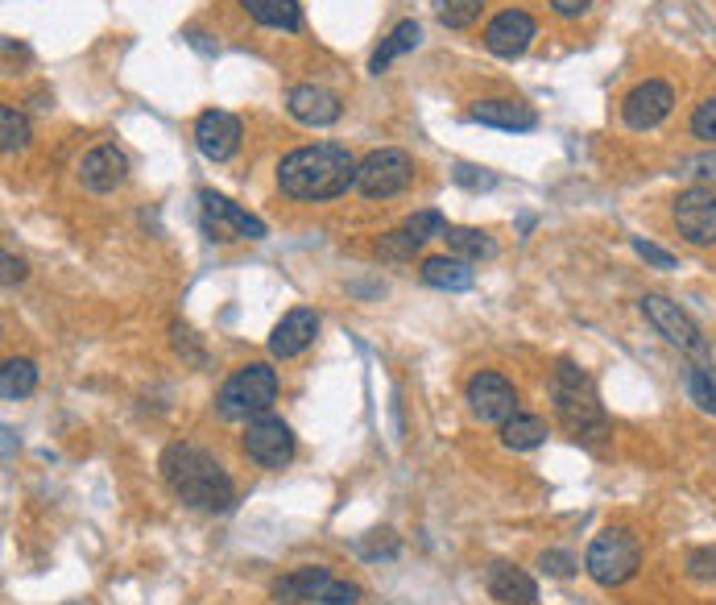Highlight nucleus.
<instances>
[{
  "label": "nucleus",
  "instance_id": "f257e3e1",
  "mask_svg": "<svg viewBox=\"0 0 716 605\" xmlns=\"http://www.w3.org/2000/svg\"><path fill=\"white\" fill-rule=\"evenodd\" d=\"M357 158L336 146V141H320V146H299L278 162V187L290 199L302 204H323L336 199L348 187H357Z\"/></svg>",
  "mask_w": 716,
  "mask_h": 605
},
{
  "label": "nucleus",
  "instance_id": "f03ea898",
  "mask_svg": "<svg viewBox=\"0 0 716 605\" xmlns=\"http://www.w3.org/2000/svg\"><path fill=\"white\" fill-rule=\"evenodd\" d=\"M162 477H166L170 490L195 511L224 514L236 506V486L224 473V465L204 448H195V444H170L162 453Z\"/></svg>",
  "mask_w": 716,
  "mask_h": 605
},
{
  "label": "nucleus",
  "instance_id": "7ed1b4c3",
  "mask_svg": "<svg viewBox=\"0 0 716 605\" xmlns=\"http://www.w3.org/2000/svg\"><path fill=\"white\" fill-rule=\"evenodd\" d=\"M551 395H555V415L564 419V427L576 440H597V435H604L609 419H604L597 386H592V378H588L585 369H576L571 361H559Z\"/></svg>",
  "mask_w": 716,
  "mask_h": 605
},
{
  "label": "nucleus",
  "instance_id": "20e7f679",
  "mask_svg": "<svg viewBox=\"0 0 716 605\" xmlns=\"http://www.w3.org/2000/svg\"><path fill=\"white\" fill-rule=\"evenodd\" d=\"M274 398H278V374L265 361H249L220 386L216 411L228 423H249V419L265 415L274 407Z\"/></svg>",
  "mask_w": 716,
  "mask_h": 605
},
{
  "label": "nucleus",
  "instance_id": "39448f33",
  "mask_svg": "<svg viewBox=\"0 0 716 605\" xmlns=\"http://www.w3.org/2000/svg\"><path fill=\"white\" fill-rule=\"evenodd\" d=\"M585 568L588 577L604 589H617L625 585L634 572L642 568V548L638 539L630 535L625 527H609L601 530L592 544H588V556H585Z\"/></svg>",
  "mask_w": 716,
  "mask_h": 605
},
{
  "label": "nucleus",
  "instance_id": "423d86ee",
  "mask_svg": "<svg viewBox=\"0 0 716 605\" xmlns=\"http://www.w3.org/2000/svg\"><path fill=\"white\" fill-rule=\"evenodd\" d=\"M274 602L278 605H302V602H320V605H353L360 602V589L332 577L327 568H299L290 577L274 581Z\"/></svg>",
  "mask_w": 716,
  "mask_h": 605
},
{
  "label": "nucleus",
  "instance_id": "0eeeda50",
  "mask_svg": "<svg viewBox=\"0 0 716 605\" xmlns=\"http://www.w3.org/2000/svg\"><path fill=\"white\" fill-rule=\"evenodd\" d=\"M415 183V158L406 150H373L369 158H360L357 167V191L365 199H390Z\"/></svg>",
  "mask_w": 716,
  "mask_h": 605
},
{
  "label": "nucleus",
  "instance_id": "6e6552de",
  "mask_svg": "<svg viewBox=\"0 0 716 605\" xmlns=\"http://www.w3.org/2000/svg\"><path fill=\"white\" fill-rule=\"evenodd\" d=\"M199 212H204V228L211 241H262L265 225L245 208H236L232 199L216 195V191H199Z\"/></svg>",
  "mask_w": 716,
  "mask_h": 605
},
{
  "label": "nucleus",
  "instance_id": "1a4fd4ad",
  "mask_svg": "<svg viewBox=\"0 0 716 605\" xmlns=\"http://www.w3.org/2000/svg\"><path fill=\"white\" fill-rule=\"evenodd\" d=\"M679 237L688 246H716V191L713 187H688L675 195L671 204Z\"/></svg>",
  "mask_w": 716,
  "mask_h": 605
},
{
  "label": "nucleus",
  "instance_id": "9d476101",
  "mask_svg": "<svg viewBox=\"0 0 716 605\" xmlns=\"http://www.w3.org/2000/svg\"><path fill=\"white\" fill-rule=\"evenodd\" d=\"M675 109V88L667 79H642L638 88H630V95L622 100V121L634 133L659 129L662 121Z\"/></svg>",
  "mask_w": 716,
  "mask_h": 605
},
{
  "label": "nucleus",
  "instance_id": "9b49d317",
  "mask_svg": "<svg viewBox=\"0 0 716 605\" xmlns=\"http://www.w3.org/2000/svg\"><path fill=\"white\" fill-rule=\"evenodd\" d=\"M464 398H469V411L481 419V423H497V427H501V423H509V419L518 415V395H513V386H509V378L493 374V369L469 378Z\"/></svg>",
  "mask_w": 716,
  "mask_h": 605
},
{
  "label": "nucleus",
  "instance_id": "f8f14e48",
  "mask_svg": "<svg viewBox=\"0 0 716 605\" xmlns=\"http://www.w3.org/2000/svg\"><path fill=\"white\" fill-rule=\"evenodd\" d=\"M245 453L262 469H282V465H290V456H295V435H290V427H286L282 419L265 411V415L249 419Z\"/></svg>",
  "mask_w": 716,
  "mask_h": 605
},
{
  "label": "nucleus",
  "instance_id": "ddd939ff",
  "mask_svg": "<svg viewBox=\"0 0 716 605\" xmlns=\"http://www.w3.org/2000/svg\"><path fill=\"white\" fill-rule=\"evenodd\" d=\"M638 307H642V316H646V323H650L667 344H675L683 353H700V349H704V336H700L696 320H692L679 302L662 299V295H646Z\"/></svg>",
  "mask_w": 716,
  "mask_h": 605
},
{
  "label": "nucleus",
  "instance_id": "4468645a",
  "mask_svg": "<svg viewBox=\"0 0 716 605\" xmlns=\"http://www.w3.org/2000/svg\"><path fill=\"white\" fill-rule=\"evenodd\" d=\"M539 34V25L527 9H506L485 25V46L497 58H522L530 50V42Z\"/></svg>",
  "mask_w": 716,
  "mask_h": 605
},
{
  "label": "nucleus",
  "instance_id": "2eb2a0df",
  "mask_svg": "<svg viewBox=\"0 0 716 605\" xmlns=\"http://www.w3.org/2000/svg\"><path fill=\"white\" fill-rule=\"evenodd\" d=\"M195 146L208 162H228L232 153L241 150V121L224 109H208L195 121Z\"/></svg>",
  "mask_w": 716,
  "mask_h": 605
},
{
  "label": "nucleus",
  "instance_id": "dca6fc26",
  "mask_svg": "<svg viewBox=\"0 0 716 605\" xmlns=\"http://www.w3.org/2000/svg\"><path fill=\"white\" fill-rule=\"evenodd\" d=\"M320 336V311H311V307H295V311H286L278 328L269 332V353L278 361H290L307 353L311 344Z\"/></svg>",
  "mask_w": 716,
  "mask_h": 605
},
{
  "label": "nucleus",
  "instance_id": "f3484780",
  "mask_svg": "<svg viewBox=\"0 0 716 605\" xmlns=\"http://www.w3.org/2000/svg\"><path fill=\"white\" fill-rule=\"evenodd\" d=\"M125 179H129V158L116 150V146H95V150L83 153V162H79V183L88 191H95V195L116 191Z\"/></svg>",
  "mask_w": 716,
  "mask_h": 605
},
{
  "label": "nucleus",
  "instance_id": "a211bd4d",
  "mask_svg": "<svg viewBox=\"0 0 716 605\" xmlns=\"http://www.w3.org/2000/svg\"><path fill=\"white\" fill-rule=\"evenodd\" d=\"M286 109H290V116L295 121H302V125H311V129H323V125H336L339 121V95L327 92V88H320V83H299L295 92L286 95Z\"/></svg>",
  "mask_w": 716,
  "mask_h": 605
},
{
  "label": "nucleus",
  "instance_id": "6ab92c4d",
  "mask_svg": "<svg viewBox=\"0 0 716 605\" xmlns=\"http://www.w3.org/2000/svg\"><path fill=\"white\" fill-rule=\"evenodd\" d=\"M485 585H489L493 602L501 605H539V585L518 564H493Z\"/></svg>",
  "mask_w": 716,
  "mask_h": 605
},
{
  "label": "nucleus",
  "instance_id": "aec40b11",
  "mask_svg": "<svg viewBox=\"0 0 716 605\" xmlns=\"http://www.w3.org/2000/svg\"><path fill=\"white\" fill-rule=\"evenodd\" d=\"M472 121L489 125V129H506V133H530L539 125V116L530 104H518V100H481L472 104Z\"/></svg>",
  "mask_w": 716,
  "mask_h": 605
},
{
  "label": "nucleus",
  "instance_id": "412c9836",
  "mask_svg": "<svg viewBox=\"0 0 716 605\" xmlns=\"http://www.w3.org/2000/svg\"><path fill=\"white\" fill-rule=\"evenodd\" d=\"M236 4H241L257 25H265V30H286V34L302 30L299 0H236Z\"/></svg>",
  "mask_w": 716,
  "mask_h": 605
},
{
  "label": "nucleus",
  "instance_id": "4be33fe9",
  "mask_svg": "<svg viewBox=\"0 0 716 605\" xmlns=\"http://www.w3.org/2000/svg\"><path fill=\"white\" fill-rule=\"evenodd\" d=\"M423 283L435 286V290H472L476 274H472V262H464V258H427L423 262Z\"/></svg>",
  "mask_w": 716,
  "mask_h": 605
},
{
  "label": "nucleus",
  "instance_id": "5701e85b",
  "mask_svg": "<svg viewBox=\"0 0 716 605\" xmlns=\"http://www.w3.org/2000/svg\"><path fill=\"white\" fill-rule=\"evenodd\" d=\"M418 42H423V30H418V21H397L394 30H390V38L381 42L378 50H373V58H369V71H373V76H381V71H385L394 58L418 50Z\"/></svg>",
  "mask_w": 716,
  "mask_h": 605
},
{
  "label": "nucleus",
  "instance_id": "b1692460",
  "mask_svg": "<svg viewBox=\"0 0 716 605\" xmlns=\"http://www.w3.org/2000/svg\"><path fill=\"white\" fill-rule=\"evenodd\" d=\"M501 444H506L509 453H530V448H539V444H547V423L539 415H518L501 423Z\"/></svg>",
  "mask_w": 716,
  "mask_h": 605
},
{
  "label": "nucleus",
  "instance_id": "393cba45",
  "mask_svg": "<svg viewBox=\"0 0 716 605\" xmlns=\"http://www.w3.org/2000/svg\"><path fill=\"white\" fill-rule=\"evenodd\" d=\"M34 390H38V365L25 357L4 361V369H0V395L9 398V402H18V398H30Z\"/></svg>",
  "mask_w": 716,
  "mask_h": 605
},
{
  "label": "nucleus",
  "instance_id": "a878e982",
  "mask_svg": "<svg viewBox=\"0 0 716 605\" xmlns=\"http://www.w3.org/2000/svg\"><path fill=\"white\" fill-rule=\"evenodd\" d=\"M443 241H448V249H452L455 258H464V262H485V258L497 253L493 237L489 232H481V228H452L448 225Z\"/></svg>",
  "mask_w": 716,
  "mask_h": 605
},
{
  "label": "nucleus",
  "instance_id": "bb28decb",
  "mask_svg": "<svg viewBox=\"0 0 716 605\" xmlns=\"http://www.w3.org/2000/svg\"><path fill=\"white\" fill-rule=\"evenodd\" d=\"M0 146H4V153H18L30 146V121L13 104L0 109Z\"/></svg>",
  "mask_w": 716,
  "mask_h": 605
},
{
  "label": "nucleus",
  "instance_id": "cd10ccee",
  "mask_svg": "<svg viewBox=\"0 0 716 605\" xmlns=\"http://www.w3.org/2000/svg\"><path fill=\"white\" fill-rule=\"evenodd\" d=\"M481 9H485V0H435V18L448 30H469L472 21L481 18Z\"/></svg>",
  "mask_w": 716,
  "mask_h": 605
},
{
  "label": "nucleus",
  "instance_id": "c85d7f7f",
  "mask_svg": "<svg viewBox=\"0 0 716 605\" xmlns=\"http://www.w3.org/2000/svg\"><path fill=\"white\" fill-rule=\"evenodd\" d=\"M688 390H692V398L700 402V411L716 415V369L713 365H696V369L688 374Z\"/></svg>",
  "mask_w": 716,
  "mask_h": 605
},
{
  "label": "nucleus",
  "instance_id": "c756f323",
  "mask_svg": "<svg viewBox=\"0 0 716 605\" xmlns=\"http://www.w3.org/2000/svg\"><path fill=\"white\" fill-rule=\"evenodd\" d=\"M402 228H406L411 237H418V241H435V237H443V232H448V220H443V212L423 208V212H415V216H411Z\"/></svg>",
  "mask_w": 716,
  "mask_h": 605
},
{
  "label": "nucleus",
  "instance_id": "7c9ffc66",
  "mask_svg": "<svg viewBox=\"0 0 716 605\" xmlns=\"http://www.w3.org/2000/svg\"><path fill=\"white\" fill-rule=\"evenodd\" d=\"M688 129H692V137H696V141H708V146H716V95L700 100L696 113H692V121H688Z\"/></svg>",
  "mask_w": 716,
  "mask_h": 605
},
{
  "label": "nucleus",
  "instance_id": "2f4dec72",
  "mask_svg": "<svg viewBox=\"0 0 716 605\" xmlns=\"http://www.w3.org/2000/svg\"><path fill=\"white\" fill-rule=\"evenodd\" d=\"M418 249H423V241H418V237H411L406 228H397V232H385V237L378 241L381 258H415Z\"/></svg>",
  "mask_w": 716,
  "mask_h": 605
},
{
  "label": "nucleus",
  "instance_id": "473e14b6",
  "mask_svg": "<svg viewBox=\"0 0 716 605\" xmlns=\"http://www.w3.org/2000/svg\"><path fill=\"white\" fill-rule=\"evenodd\" d=\"M455 183H460V187H469V191H489V187H497V174L481 171V167H469V162H460V167H455Z\"/></svg>",
  "mask_w": 716,
  "mask_h": 605
},
{
  "label": "nucleus",
  "instance_id": "72a5a7b5",
  "mask_svg": "<svg viewBox=\"0 0 716 605\" xmlns=\"http://www.w3.org/2000/svg\"><path fill=\"white\" fill-rule=\"evenodd\" d=\"M634 253H638L646 265H655V270H675V253L650 246V241H642V237H634Z\"/></svg>",
  "mask_w": 716,
  "mask_h": 605
},
{
  "label": "nucleus",
  "instance_id": "f704fd0d",
  "mask_svg": "<svg viewBox=\"0 0 716 605\" xmlns=\"http://www.w3.org/2000/svg\"><path fill=\"white\" fill-rule=\"evenodd\" d=\"M679 174H692V179H700V187L704 183H716V150L713 153H696V158H688L683 162V171Z\"/></svg>",
  "mask_w": 716,
  "mask_h": 605
},
{
  "label": "nucleus",
  "instance_id": "c9c22d12",
  "mask_svg": "<svg viewBox=\"0 0 716 605\" xmlns=\"http://www.w3.org/2000/svg\"><path fill=\"white\" fill-rule=\"evenodd\" d=\"M688 572H692V577H700V581L716 577V551L713 548L692 551V556H688Z\"/></svg>",
  "mask_w": 716,
  "mask_h": 605
},
{
  "label": "nucleus",
  "instance_id": "e433bc0d",
  "mask_svg": "<svg viewBox=\"0 0 716 605\" xmlns=\"http://www.w3.org/2000/svg\"><path fill=\"white\" fill-rule=\"evenodd\" d=\"M543 568H547L551 577H571V572H576V560H571L567 551H543Z\"/></svg>",
  "mask_w": 716,
  "mask_h": 605
},
{
  "label": "nucleus",
  "instance_id": "4c0bfd02",
  "mask_svg": "<svg viewBox=\"0 0 716 605\" xmlns=\"http://www.w3.org/2000/svg\"><path fill=\"white\" fill-rule=\"evenodd\" d=\"M551 9L559 13V18H580V13H588L592 9V0H551Z\"/></svg>",
  "mask_w": 716,
  "mask_h": 605
},
{
  "label": "nucleus",
  "instance_id": "58836bf2",
  "mask_svg": "<svg viewBox=\"0 0 716 605\" xmlns=\"http://www.w3.org/2000/svg\"><path fill=\"white\" fill-rule=\"evenodd\" d=\"M25 278V262H18L13 253H4V283H21Z\"/></svg>",
  "mask_w": 716,
  "mask_h": 605
},
{
  "label": "nucleus",
  "instance_id": "ea45409f",
  "mask_svg": "<svg viewBox=\"0 0 716 605\" xmlns=\"http://www.w3.org/2000/svg\"><path fill=\"white\" fill-rule=\"evenodd\" d=\"M76 605H83V602H76Z\"/></svg>",
  "mask_w": 716,
  "mask_h": 605
}]
</instances>
